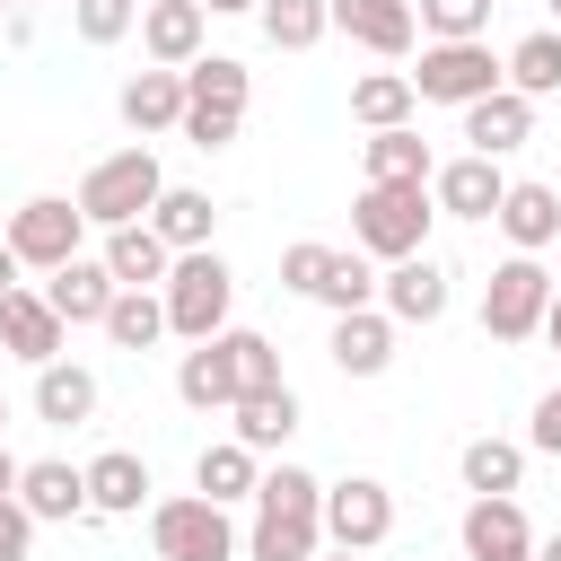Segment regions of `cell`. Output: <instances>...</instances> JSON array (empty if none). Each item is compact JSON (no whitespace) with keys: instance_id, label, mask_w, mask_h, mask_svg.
I'll return each instance as SVG.
<instances>
[{"instance_id":"obj_1","label":"cell","mask_w":561,"mask_h":561,"mask_svg":"<svg viewBox=\"0 0 561 561\" xmlns=\"http://www.w3.org/2000/svg\"><path fill=\"white\" fill-rule=\"evenodd\" d=\"M316 552H324V482L307 465H263L245 561H316Z\"/></svg>"},{"instance_id":"obj_2","label":"cell","mask_w":561,"mask_h":561,"mask_svg":"<svg viewBox=\"0 0 561 561\" xmlns=\"http://www.w3.org/2000/svg\"><path fill=\"white\" fill-rule=\"evenodd\" d=\"M158 193H167V167H158V149L149 140H131V149H114V158H96L88 175H79V210H88V228H140L149 210H158Z\"/></svg>"},{"instance_id":"obj_3","label":"cell","mask_w":561,"mask_h":561,"mask_svg":"<svg viewBox=\"0 0 561 561\" xmlns=\"http://www.w3.org/2000/svg\"><path fill=\"white\" fill-rule=\"evenodd\" d=\"M430 219H438L430 184H359V202H351V245H359L368 263H403V254H430Z\"/></svg>"},{"instance_id":"obj_4","label":"cell","mask_w":561,"mask_h":561,"mask_svg":"<svg viewBox=\"0 0 561 561\" xmlns=\"http://www.w3.org/2000/svg\"><path fill=\"white\" fill-rule=\"evenodd\" d=\"M158 298H167V333H175V342H210V333H228L237 272H228L219 245H202V254H175V272H167Z\"/></svg>"},{"instance_id":"obj_5","label":"cell","mask_w":561,"mask_h":561,"mask_svg":"<svg viewBox=\"0 0 561 561\" xmlns=\"http://www.w3.org/2000/svg\"><path fill=\"white\" fill-rule=\"evenodd\" d=\"M245 96H254V70L237 53H202L184 70V140L193 149H228L237 123H245Z\"/></svg>"},{"instance_id":"obj_6","label":"cell","mask_w":561,"mask_h":561,"mask_svg":"<svg viewBox=\"0 0 561 561\" xmlns=\"http://www.w3.org/2000/svg\"><path fill=\"white\" fill-rule=\"evenodd\" d=\"M149 543H158V561H237L245 552V535L228 526V508L202 500V491L149 500Z\"/></svg>"},{"instance_id":"obj_7","label":"cell","mask_w":561,"mask_h":561,"mask_svg":"<svg viewBox=\"0 0 561 561\" xmlns=\"http://www.w3.org/2000/svg\"><path fill=\"white\" fill-rule=\"evenodd\" d=\"M508 88V53H491V44H421V70H412V96L421 105H482V96H500Z\"/></svg>"},{"instance_id":"obj_8","label":"cell","mask_w":561,"mask_h":561,"mask_svg":"<svg viewBox=\"0 0 561 561\" xmlns=\"http://www.w3.org/2000/svg\"><path fill=\"white\" fill-rule=\"evenodd\" d=\"M552 289H561V280H552L535 254H508V263L482 280V333H491V342H508V351H517V342H535V333H543Z\"/></svg>"},{"instance_id":"obj_9","label":"cell","mask_w":561,"mask_h":561,"mask_svg":"<svg viewBox=\"0 0 561 561\" xmlns=\"http://www.w3.org/2000/svg\"><path fill=\"white\" fill-rule=\"evenodd\" d=\"M0 237L18 245V263H26V272H61V263H79L88 210H79V202H61V193H35V202H18V210L0 219Z\"/></svg>"},{"instance_id":"obj_10","label":"cell","mask_w":561,"mask_h":561,"mask_svg":"<svg viewBox=\"0 0 561 561\" xmlns=\"http://www.w3.org/2000/svg\"><path fill=\"white\" fill-rule=\"evenodd\" d=\"M394 535V491L377 473H342L324 482V543L333 552H377Z\"/></svg>"},{"instance_id":"obj_11","label":"cell","mask_w":561,"mask_h":561,"mask_svg":"<svg viewBox=\"0 0 561 561\" xmlns=\"http://www.w3.org/2000/svg\"><path fill=\"white\" fill-rule=\"evenodd\" d=\"M140 53H149V70H193L210 53V9L202 0H149L140 9Z\"/></svg>"},{"instance_id":"obj_12","label":"cell","mask_w":561,"mask_h":561,"mask_svg":"<svg viewBox=\"0 0 561 561\" xmlns=\"http://www.w3.org/2000/svg\"><path fill=\"white\" fill-rule=\"evenodd\" d=\"M447 298H456V289H447V263H438V254H403V263L377 272V307H386L394 324H438Z\"/></svg>"},{"instance_id":"obj_13","label":"cell","mask_w":561,"mask_h":561,"mask_svg":"<svg viewBox=\"0 0 561 561\" xmlns=\"http://www.w3.org/2000/svg\"><path fill=\"white\" fill-rule=\"evenodd\" d=\"M0 351L26 359V368H53V359L70 351V324L53 316L44 289H9V298H0Z\"/></svg>"},{"instance_id":"obj_14","label":"cell","mask_w":561,"mask_h":561,"mask_svg":"<svg viewBox=\"0 0 561 561\" xmlns=\"http://www.w3.org/2000/svg\"><path fill=\"white\" fill-rule=\"evenodd\" d=\"M430 202H438V219H500V202H508V175H500V158H447L438 175H430Z\"/></svg>"},{"instance_id":"obj_15","label":"cell","mask_w":561,"mask_h":561,"mask_svg":"<svg viewBox=\"0 0 561 561\" xmlns=\"http://www.w3.org/2000/svg\"><path fill=\"white\" fill-rule=\"evenodd\" d=\"M333 35H351L377 61H403L421 44V18H412V0H333Z\"/></svg>"},{"instance_id":"obj_16","label":"cell","mask_w":561,"mask_h":561,"mask_svg":"<svg viewBox=\"0 0 561 561\" xmlns=\"http://www.w3.org/2000/svg\"><path fill=\"white\" fill-rule=\"evenodd\" d=\"M18 500H26L35 526H79V517H88V465H70V456H35V465L18 473Z\"/></svg>"},{"instance_id":"obj_17","label":"cell","mask_w":561,"mask_h":561,"mask_svg":"<svg viewBox=\"0 0 561 561\" xmlns=\"http://www.w3.org/2000/svg\"><path fill=\"white\" fill-rule=\"evenodd\" d=\"M228 438L254 447V456H280V447L298 438V386L280 377V386H263V394H237V403H228Z\"/></svg>"},{"instance_id":"obj_18","label":"cell","mask_w":561,"mask_h":561,"mask_svg":"<svg viewBox=\"0 0 561 561\" xmlns=\"http://www.w3.org/2000/svg\"><path fill=\"white\" fill-rule=\"evenodd\" d=\"M465 561H535V526L517 500H465Z\"/></svg>"},{"instance_id":"obj_19","label":"cell","mask_w":561,"mask_h":561,"mask_svg":"<svg viewBox=\"0 0 561 561\" xmlns=\"http://www.w3.org/2000/svg\"><path fill=\"white\" fill-rule=\"evenodd\" d=\"M96 263L114 272V289H167V272H175V245H167V237L140 219V228H105Z\"/></svg>"},{"instance_id":"obj_20","label":"cell","mask_w":561,"mask_h":561,"mask_svg":"<svg viewBox=\"0 0 561 561\" xmlns=\"http://www.w3.org/2000/svg\"><path fill=\"white\" fill-rule=\"evenodd\" d=\"M35 289L53 298V316H61V324H105V307L123 298V289H114V272H105L96 254H79V263H61V272H44Z\"/></svg>"},{"instance_id":"obj_21","label":"cell","mask_w":561,"mask_h":561,"mask_svg":"<svg viewBox=\"0 0 561 561\" xmlns=\"http://www.w3.org/2000/svg\"><path fill=\"white\" fill-rule=\"evenodd\" d=\"M333 368L342 377H386L394 368V316L386 307H359V316H333Z\"/></svg>"},{"instance_id":"obj_22","label":"cell","mask_w":561,"mask_h":561,"mask_svg":"<svg viewBox=\"0 0 561 561\" xmlns=\"http://www.w3.org/2000/svg\"><path fill=\"white\" fill-rule=\"evenodd\" d=\"M114 114L149 140V131H184V70H131L123 79V96H114Z\"/></svg>"},{"instance_id":"obj_23","label":"cell","mask_w":561,"mask_h":561,"mask_svg":"<svg viewBox=\"0 0 561 561\" xmlns=\"http://www.w3.org/2000/svg\"><path fill=\"white\" fill-rule=\"evenodd\" d=\"M465 140H473V158H508V149H526V140H535V96L500 88V96L465 105Z\"/></svg>"},{"instance_id":"obj_24","label":"cell","mask_w":561,"mask_h":561,"mask_svg":"<svg viewBox=\"0 0 561 561\" xmlns=\"http://www.w3.org/2000/svg\"><path fill=\"white\" fill-rule=\"evenodd\" d=\"M140 508H149V465L131 447L88 456V517H140Z\"/></svg>"},{"instance_id":"obj_25","label":"cell","mask_w":561,"mask_h":561,"mask_svg":"<svg viewBox=\"0 0 561 561\" xmlns=\"http://www.w3.org/2000/svg\"><path fill=\"white\" fill-rule=\"evenodd\" d=\"M149 228H158L175 254H202V245L219 237V202H210L202 184H167V193H158V210H149Z\"/></svg>"},{"instance_id":"obj_26","label":"cell","mask_w":561,"mask_h":561,"mask_svg":"<svg viewBox=\"0 0 561 561\" xmlns=\"http://www.w3.org/2000/svg\"><path fill=\"white\" fill-rule=\"evenodd\" d=\"M500 237L517 245V254H543L552 237H561V193L552 184H508V202H500Z\"/></svg>"},{"instance_id":"obj_27","label":"cell","mask_w":561,"mask_h":561,"mask_svg":"<svg viewBox=\"0 0 561 561\" xmlns=\"http://www.w3.org/2000/svg\"><path fill=\"white\" fill-rule=\"evenodd\" d=\"M175 394L193 403V412H228L237 403V359H228V342L210 333V342H193L184 359H175Z\"/></svg>"},{"instance_id":"obj_28","label":"cell","mask_w":561,"mask_h":561,"mask_svg":"<svg viewBox=\"0 0 561 561\" xmlns=\"http://www.w3.org/2000/svg\"><path fill=\"white\" fill-rule=\"evenodd\" d=\"M35 421H53V430H79V421H96V368H79V359H53V368H35Z\"/></svg>"},{"instance_id":"obj_29","label":"cell","mask_w":561,"mask_h":561,"mask_svg":"<svg viewBox=\"0 0 561 561\" xmlns=\"http://www.w3.org/2000/svg\"><path fill=\"white\" fill-rule=\"evenodd\" d=\"M254 482H263V456H254V447H237V438H210V447L193 456V491H202V500H219V508L254 500Z\"/></svg>"},{"instance_id":"obj_30","label":"cell","mask_w":561,"mask_h":561,"mask_svg":"<svg viewBox=\"0 0 561 561\" xmlns=\"http://www.w3.org/2000/svg\"><path fill=\"white\" fill-rule=\"evenodd\" d=\"M412 105H421V96H412V70H359V79H351V123H359V131H403Z\"/></svg>"},{"instance_id":"obj_31","label":"cell","mask_w":561,"mask_h":561,"mask_svg":"<svg viewBox=\"0 0 561 561\" xmlns=\"http://www.w3.org/2000/svg\"><path fill=\"white\" fill-rule=\"evenodd\" d=\"M456 473H465L473 500H517V482H526V447H517V438H465Z\"/></svg>"},{"instance_id":"obj_32","label":"cell","mask_w":561,"mask_h":561,"mask_svg":"<svg viewBox=\"0 0 561 561\" xmlns=\"http://www.w3.org/2000/svg\"><path fill=\"white\" fill-rule=\"evenodd\" d=\"M359 158H368V184H430V175H438V158H430V140H421L412 123H403V131H368Z\"/></svg>"},{"instance_id":"obj_33","label":"cell","mask_w":561,"mask_h":561,"mask_svg":"<svg viewBox=\"0 0 561 561\" xmlns=\"http://www.w3.org/2000/svg\"><path fill=\"white\" fill-rule=\"evenodd\" d=\"M96 333H105L114 351H158V342H167V298H158V289H123Z\"/></svg>"},{"instance_id":"obj_34","label":"cell","mask_w":561,"mask_h":561,"mask_svg":"<svg viewBox=\"0 0 561 561\" xmlns=\"http://www.w3.org/2000/svg\"><path fill=\"white\" fill-rule=\"evenodd\" d=\"M508 88L517 96H561V26H535L508 44Z\"/></svg>"},{"instance_id":"obj_35","label":"cell","mask_w":561,"mask_h":561,"mask_svg":"<svg viewBox=\"0 0 561 561\" xmlns=\"http://www.w3.org/2000/svg\"><path fill=\"white\" fill-rule=\"evenodd\" d=\"M254 18H263V35H272L280 53H316V44L333 35V0H263Z\"/></svg>"},{"instance_id":"obj_36","label":"cell","mask_w":561,"mask_h":561,"mask_svg":"<svg viewBox=\"0 0 561 561\" xmlns=\"http://www.w3.org/2000/svg\"><path fill=\"white\" fill-rule=\"evenodd\" d=\"M316 307H333V316H359V307H377V263L351 245H333V272H324V289H316Z\"/></svg>"},{"instance_id":"obj_37","label":"cell","mask_w":561,"mask_h":561,"mask_svg":"<svg viewBox=\"0 0 561 561\" xmlns=\"http://www.w3.org/2000/svg\"><path fill=\"white\" fill-rule=\"evenodd\" d=\"M412 18H421V35H430V44H482L491 0H412Z\"/></svg>"},{"instance_id":"obj_38","label":"cell","mask_w":561,"mask_h":561,"mask_svg":"<svg viewBox=\"0 0 561 561\" xmlns=\"http://www.w3.org/2000/svg\"><path fill=\"white\" fill-rule=\"evenodd\" d=\"M219 342H228V359H237V394H263V386H280V351H272V333H254V324H228Z\"/></svg>"},{"instance_id":"obj_39","label":"cell","mask_w":561,"mask_h":561,"mask_svg":"<svg viewBox=\"0 0 561 561\" xmlns=\"http://www.w3.org/2000/svg\"><path fill=\"white\" fill-rule=\"evenodd\" d=\"M70 26H79V44H123L140 26V0H70Z\"/></svg>"},{"instance_id":"obj_40","label":"cell","mask_w":561,"mask_h":561,"mask_svg":"<svg viewBox=\"0 0 561 561\" xmlns=\"http://www.w3.org/2000/svg\"><path fill=\"white\" fill-rule=\"evenodd\" d=\"M324 272H333V245H316V237H298V245L280 254V289H298V298H316Z\"/></svg>"},{"instance_id":"obj_41","label":"cell","mask_w":561,"mask_h":561,"mask_svg":"<svg viewBox=\"0 0 561 561\" xmlns=\"http://www.w3.org/2000/svg\"><path fill=\"white\" fill-rule=\"evenodd\" d=\"M526 447H535V456H561V386H552V394H535V421H526Z\"/></svg>"},{"instance_id":"obj_42","label":"cell","mask_w":561,"mask_h":561,"mask_svg":"<svg viewBox=\"0 0 561 561\" xmlns=\"http://www.w3.org/2000/svg\"><path fill=\"white\" fill-rule=\"evenodd\" d=\"M35 552V517H26V500H0V561H26Z\"/></svg>"},{"instance_id":"obj_43","label":"cell","mask_w":561,"mask_h":561,"mask_svg":"<svg viewBox=\"0 0 561 561\" xmlns=\"http://www.w3.org/2000/svg\"><path fill=\"white\" fill-rule=\"evenodd\" d=\"M18 272H26V263H18V245H9V237H0V298H9V289H26V280H18Z\"/></svg>"},{"instance_id":"obj_44","label":"cell","mask_w":561,"mask_h":561,"mask_svg":"<svg viewBox=\"0 0 561 561\" xmlns=\"http://www.w3.org/2000/svg\"><path fill=\"white\" fill-rule=\"evenodd\" d=\"M18 473H26V465H18L9 447H0V500H18Z\"/></svg>"},{"instance_id":"obj_45","label":"cell","mask_w":561,"mask_h":561,"mask_svg":"<svg viewBox=\"0 0 561 561\" xmlns=\"http://www.w3.org/2000/svg\"><path fill=\"white\" fill-rule=\"evenodd\" d=\"M543 342L561 351V289H552V307H543Z\"/></svg>"},{"instance_id":"obj_46","label":"cell","mask_w":561,"mask_h":561,"mask_svg":"<svg viewBox=\"0 0 561 561\" xmlns=\"http://www.w3.org/2000/svg\"><path fill=\"white\" fill-rule=\"evenodd\" d=\"M210 18H237V9H263V0H202Z\"/></svg>"},{"instance_id":"obj_47","label":"cell","mask_w":561,"mask_h":561,"mask_svg":"<svg viewBox=\"0 0 561 561\" xmlns=\"http://www.w3.org/2000/svg\"><path fill=\"white\" fill-rule=\"evenodd\" d=\"M535 561H561V535H543V543H535Z\"/></svg>"},{"instance_id":"obj_48","label":"cell","mask_w":561,"mask_h":561,"mask_svg":"<svg viewBox=\"0 0 561 561\" xmlns=\"http://www.w3.org/2000/svg\"><path fill=\"white\" fill-rule=\"evenodd\" d=\"M316 561H359V552H316Z\"/></svg>"},{"instance_id":"obj_49","label":"cell","mask_w":561,"mask_h":561,"mask_svg":"<svg viewBox=\"0 0 561 561\" xmlns=\"http://www.w3.org/2000/svg\"><path fill=\"white\" fill-rule=\"evenodd\" d=\"M0 430H9V394H0Z\"/></svg>"},{"instance_id":"obj_50","label":"cell","mask_w":561,"mask_h":561,"mask_svg":"<svg viewBox=\"0 0 561 561\" xmlns=\"http://www.w3.org/2000/svg\"><path fill=\"white\" fill-rule=\"evenodd\" d=\"M9 9H18V0H0V18H9Z\"/></svg>"},{"instance_id":"obj_51","label":"cell","mask_w":561,"mask_h":561,"mask_svg":"<svg viewBox=\"0 0 561 561\" xmlns=\"http://www.w3.org/2000/svg\"><path fill=\"white\" fill-rule=\"evenodd\" d=\"M552 18H561V0H552Z\"/></svg>"},{"instance_id":"obj_52","label":"cell","mask_w":561,"mask_h":561,"mask_svg":"<svg viewBox=\"0 0 561 561\" xmlns=\"http://www.w3.org/2000/svg\"><path fill=\"white\" fill-rule=\"evenodd\" d=\"M140 9H149V0H140Z\"/></svg>"},{"instance_id":"obj_53","label":"cell","mask_w":561,"mask_h":561,"mask_svg":"<svg viewBox=\"0 0 561 561\" xmlns=\"http://www.w3.org/2000/svg\"><path fill=\"white\" fill-rule=\"evenodd\" d=\"M0 219H9V210H0Z\"/></svg>"}]
</instances>
